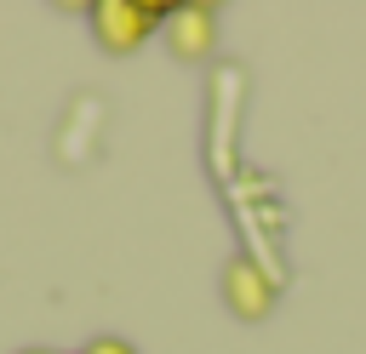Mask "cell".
<instances>
[{
	"label": "cell",
	"instance_id": "6da1fadb",
	"mask_svg": "<svg viewBox=\"0 0 366 354\" xmlns=\"http://www.w3.org/2000/svg\"><path fill=\"white\" fill-rule=\"evenodd\" d=\"M149 34H154V23H149V11H143L137 0H97V6H92V40H97L103 51L126 57V51H137Z\"/></svg>",
	"mask_w": 366,
	"mask_h": 354
},
{
	"label": "cell",
	"instance_id": "7a4b0ae2",
	"mask_svg": "<svg viewBox=\"0 0 366 354\" xmlns=\"http://www.w3.org/2000/svg\"><path fill=\"white\" fill-rule=\"evenodd\" d=\"M223 303H229L234 320H263L274 308V280L252 257H229V268H223Z\"/></svg>",
	"mask_w": 366,
	"mask_h": 354
},
{
	"label": "cell",
	"instance_id": "3957f363",
	"mask_svg": "<svg viewBox=\"0 0 366 354\" xmlns=\"http://www.w3.org/2000/svg\"><path fill=\"white\" fill-rule=\"evenodd\" d=\"M166 46H172L177 63H200L217 46V11L212 6H177L172 23H166Z\"/></svg>",
	"mask_w": 366,
	"mask_h": 354
},
{
	"label": "cell",
	"instance_id": "277c9868",
	"mask_svg": "<svg viewBox=\"0 0 366 354\" xmlns=\"http://www.w3.org/2000/svg\"><path fill=\"white\" fill-rule=\"evenodd\" d=\"M86 354H137V348H132L126 337H92V348H86Z\"/></svg>",
	"mask_w": 366,
	"mask_h": 354
},
{
	"label": "cell",
	"instance_id": "5b68a950",
	"mask_svg": "<svg viewBox=\"0 0 366 354\" xmlns=\"http://www.w3.org/2000/svg\"><path fill=\"white\" fill-rule=\"evenodd\" d=\"M17 354H46V348H17Z\"/></svg>",
	"mask_w": 366,
	"mask_h": 354
}]
</instances>
